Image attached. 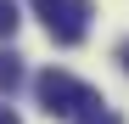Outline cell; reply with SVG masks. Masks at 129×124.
Here are the masks:
<instances>
[{"label":"cell","instance_id":"8","mask_svg":"<svg viewBox=\"0 0 129 124\" xmlns=\"http://www.w3.org/2000/svg\"><path fill=\"white\" fill-rule=\"evenodd\" d=\"M123 73H129V45H123Z\"/></svg>","mask_w":129,"mask_h":124},{"label":"cell","instance_id":"6","mask_svg":"<svg viewBox=\"0 0 129 124\" xmlns=\"http://www.w3.org/2000/svg\"><path fill=\"white\" fill-rule=\"evenodd\" d=\"M62 6H68V0H34V11H39V17H45V23H51V17H56Z\"/></svg>","mask_w":129,"mask_h":124},{"label":"cell","instance_id":"5","mask_svg":"<svg viewBox=\"0 0 129 124\" xmlns=\"http://www.w3.org/2000/svg\"><path fill=\"white\" fill-rule=\"evenodd\" d=\"M73 124H123V118H118L112 107H107V101H95V107H84V113H79Z\"/></svg>","mask_w":129,"mask_h":124},{"label":"cell","instance_id":"3","mask_svg":"<svg viewBox=\"0 0 129 124\" xmlns=\"http://www.w3.org/2000/svg\"><path fill=\"white\" fill-rule=\"evenodd\" d=\"M17 85H23V62H17V51H0V96H11Z\"/></svg>","mask_w":129,"mask_h":124},{"label":"cell","instance_id":"2","mask_svg":"<svg viewBox=\"0 0 129 124\" xmlns=\"http://www.w3.org/2000/svg\"><path fill=\"white\" fill-rule=\"evenodd\" d=\"M90 11H95L90 0H68V6L45 23V28H51V39H56V45H79V39L90 34Z\"/></svg>","mask_w":129,"mask_h":124},{"label":"cell","instance_id":"4","mask_svg":"<svg viewBox=\"0 0 129 124\" xmlns=\"http://www.w3.org/2000/svg\"><path fill=\"white\" fill-rule=\"evenodd\" d=\"M17 28H23V6L17 0H0V39H11Z\"/></svg>","mask_w":129,"mask_h":124},{"label":"cell","instance_id":"1","mask_svg":"<svg viewBox=\"0 0 129 124\" xmlns=\"http://www.w3.org/2000/svg\"><path fill=\"white\" fill-rule=\"evenodd\" d=\"M34 96H39V107H45L51 118H79L84 107H95V90L84 85V79H73V73H62V68H45L34 79Z\"/></svg>","mask_w":129,"mask_h":124},{"label":"cell","instance_id":"7","mask_svg":"<svg viewBox=\"0 0 129 124\" xmlns=\"http://www.w3.org/2000/svg\"><path fill=\"white\" fill-rule=\"evenodd\" d=\"M0 124H23V118H17V107H0Z\"/></svg>","mask_w":129,"mask_h":124}]
</instances>
